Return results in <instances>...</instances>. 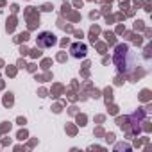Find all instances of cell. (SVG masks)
Instances as JSON below:
<instances>
[{"label":"cell","mask_w":152,"mask_h":152,"mask_svg":"<svg viewBox=\"0 0 152 152\" xmlns=\"http://www.w3.org/2000/svg\"><path fill=\"white\" fill-rule=\"evenodd\" d=\"M115 52H118L120 56H124V61H118V63H116L118 70H120V72H129V70L132 68V66L127 63V59H125V57H129V56L132 54V52H131V48H129V45H118Z\"/></svg>","instance_id":"1"},{"label":"cell","mask_w":152,"mask_h":152,"mask_svg":"<svg viewBox=\"0 0 152 152\" xmlns=\"http://www.w3.org/2000/svg\"><path fill=\"white\" fill-rule=\"evenodd\" d=\"M38 47H41V48H50V47H54L56 43H57V38H56V34H52V32H39L38 34Z\"/></svg>","instance_id":"2"},{"label":"cell","mask_w":152,"mask_h":152,"mask_svg":"<svg viewBox=\"0 0 152 152\" xmlns=\"http://www.w3.org/2000/svg\"><path fill=\"white\" fill-rule=\"evenodd\" d=\"M70 54H72V57H75V59H84L86 54H88V47H86V43H81V41L73 43V45L70 47Z\"/></svg>","instance_id":"3"}]
</instances>
